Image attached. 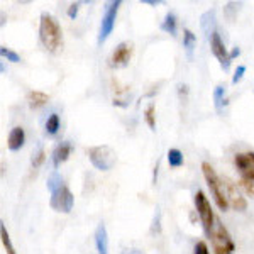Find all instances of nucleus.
Listing matches in <instances>:
<instances>
[{"mask_svg":"<svg viewBox=\"0 0 254 254\" xmlns=\"http://www.w3.org/2000/svg\"><path fill=\"white\" fill-rule=\"evenodd\" d=\"M144 3H149V5H158L159 2H153V0H144Z\"/></svg>","mask_w":254,"mask_h":254,"instance_id":"nucleus-31","label":"nucleus"},{"mask_svg":"<svg viewBox=\"0 0 254 254\" xmlns=\"http://www.w3.org/2000/svg\"><path fill=\"white\" fill-rule=\"evenodd\" d=\"M0 55H2V58L10 61V63H20V56L17 55V53L12 51V49H9V48H5V46L0 48Z\"/></svg>","mask_w":254,"mask_h":254,"instance_id":"nucleus-24","label":"nucleus"},{"mask_svg":"<svg viewBox=\"0 0 254 254\" xmlns=\"http://www.w3.org/2000/svg\"><path fill=\"white\" fill-rule=\"evenodd\" d=\"M49 100V95L44 92H39V90H32V92L27 93V104H29L31 109H39L43 105H46Z\"/></svg>","mask_w":254,"mask_h":254,"instance_id":"nucleus-15","label":"nucleus"},{"mask_svg":"<svg viewBox=\"0 0 254 254\" xmlns=\"http://www.w3.org/2000/svg\"><path fill=\"white\" fill-rule=\"evenodd\" d=\"M0 237H2V244H3V248H5L7 254H17V253H15V248H14V244H12L10 236H9V232H7V227H5V224H3V222H0Z\"/></svg>","mask_w":254,"mask_h":254,"instance_id":"nucleus-20","label":"nucleus"},{"mask_svg":"<svg viewBox=\"0 0 254 254\" xmlns=\"http://www.w3.org/2000/svg\"><path fill=\"white\" fill-rule=\"evenodd\" d=\"M210 49L212 53H214V56L217 60H219L220 66H222L225 71L229 69L231 66V53L227 51V48H225L222 38H220V34L217 31H212L210 32Z\"/></svg>","mask_w":254,"mask_h":254,"instance_id":"nucleus-8","label":"nucleus"},{"mask_svg":"<svg viewBox=\"0 0 254 254\" xmlns=\"http://www.w3.org/2000/svg\"><path fill=\"white\" fill-rule=\"evenodd\" d=\"M87 154H88L90 163L100 171H110L117 161L116 151L107 144L90 147V149H87Z\"/></svg>","mask_w":254,"mask_h":254,"instance_id":"nucleus-3","label":"nucleus"},{"mask_svg":"<svg viewBox=\"0 0 254 254\" xmlns=\"http://www.w3.org/2000/svg\"><path fill=\"white\" fill-rule=\"evenodd\" d=\"M210 241H212V248H214L215 254H234L236 251L234 241H232L229 231L225 229V225L220 222L219 219H215V225L210 234Z\"/></svg>","mask_w":254,"mask_h":254,"instance_id":"nucleus-4","label":"nucleus"},{"mask_svg":"<svg viewBox=\"0 0 254 254\" xmlns=\"http://www.w3.org/2000/svg\"><path fill=\"white\" fill-rule=\"evenodd\" d=\"M95 246L98 254H109V236L104 222L98 224L95 229Z\"/></svg>","mask_w":254,"mask_h":254,"instance_id":"nucleus-14","label":"nucleus"},{"mask_svg":"<svg viewBox=\"0 0 254 254\" xmlns=\"http://www.w3.org/2000/svg\"><path fill=\"white\" fill-rule=\"evenodd\" d=\"M24 142H26V132L20 126L12 127V130L9 132V139H7V146H9V151L15 153V151L22 149Z\"/></svg>","mask_w":254,"mask_h":254,"instance_id":"nucleus-12","label":"nucleus"},{"mask_svg":"<svg viewBox=\"0 0 254 254\" xmlns=\"http://www.w3.org/2000/svg\"><path fill=\"white\" fill-rule=\"evenodd\" d=\"M241 187L246 190V193L254 196V182H249V180H243L241 178Z\"/></svg>","mask_w":254,"mask_h":254,"instance_id":"nucleus-28","label":"nucleus"},{"mask_svg":"<svg viewBox=\"0 0 254 254\" xmlns=\"http://www.w3.org/2000/svg\"><path fill=\"white\" fill-rule=\"evenodd\" d=\"M44 159H46V153H44V149H39L38 153L34 154V158H32V166L39 168L44 163Z\"/></svg>","mask_w":254,"mask_h":254,"instance_id":"nucleus-25","label":"nucleus"},{"mask_svg":"<svg viewBox=\"0 0 254 254\" xmlns=\"http://www.w3.org/2000/svg\"><path fill=\"white\" fill-rule=\"evenodd\" d=\"M193 202H195L196 212H198L200 222H202L203 232L207 234V237H210L212 231H214V225H215V215H214V210H212L210 202H208V198L202 190H198L195 193Z\"/></svg>","mask_w":254,"mask_h":254,"instance_id":"nucleus-5","label":"nucleus"},{"mask_svg":"<svg viewBox=\"0 0 254 254\" xmlns=\"http://www.w3.org/2000/svg\"><path fill=\"white\" fill-rule=\"evenodd\" d=\"M78 9H80V3H71L68 9V17L69 19H75L78 15Z\"/></svg>","mask_w":254,"mask_h":254,"instance_id":"nucleus-29","label":"nucleus"},{"mask_svg":"<svg viewBox=\"0 0 254 254\" xmlns=\"http://www.w3.org/2000/svg\"><path fill=\"white\" fill-rule=\"evenodd\" d=\"M183 48H185L188 58H190V60L193 58V51L196 48V36L190 29L183 31Z\"/></svg>","mask_w":254,"mask_h":254,"instance_id":"nucleus-16","label":"nucleus"},{"mask_svg":"<svg viewBox=\"0 0 254 254\" xmlns=\"http://www.w3.org/2000/svg\"><path fill=\"white\" fill-rule=\"evenodd\" d=\"M71 151H73V146H71V142H69V141L60 142V144L56 146V149L53 151V166L60 168V165H63V163L69 158Z\"/></svg>","mask_w":254,"mask_h":254,"instance_id":"nucleus-13","label":"nucleus"},{"mask_svg":"<svg viewBox=\"0 0 254 254\" xmlns=\"http://www.w3.org/2000/svg\"><path fill=\"white\" fill-rule=\"evenodd\" d=\"M239 55H241V49L236 46L234 49H232V53H231V60H234L236 56H239Z\"/></svg>","mask_w":254,"mask_h":254,"instance_id":"nucleus-30","label":"nucleus"},{"mask_svg":"<svg viewBox=\"0 0 254 254\" xmlns=\"http://www.w3.org/2000/svg\"><path fill=\"white\" fill-rule=\"evenodd\" d=\"M193 254H210V251H208V246H207L205 241H198V243L195 244Z\"/></svg>","mask_w":254,"mask_h":254,"instance_id":"nucleus-26","label":"nucleus"},{"mask_svg":"<svg viewBox=\"0 0 254 254\" xmlns=\"http://www.w3.org/2000/svg\"><path fill=\"white\" fill-rule=\"evenodd\" d=\"M161 31L168 32L171 36H176V31H178V19L173 12H168L165 15V20L161 22Z\"/></svg>","mask_w":254,"mask_h":254,"instance_id":"nucleus-17","label":"nucleus"},{"mask_svg":"<svg viewBox=\"0 0 254 254\" xmlns=\"http://www.w3.org/2000/svg\"><path fill=\"white\" fill-rule=\"evenodd\" d=\"M39 39L49 53H58L60 49H63V31H61V26L58 24V20L51 14H46V12L41 14Z\"/></svg>","mask_w":254,"mask_h":254,"instance_id":"nucleus-1","label":"nucleus"},{"mask_svg":"<svg viewBox=\"0 0 254 254\" xmlns=\"http://www.w3.org/2000/svg\"><path fill=\"white\" fill-rule=\"evenodd\" d=\"M183 163H185V156H183L182 151L176 149V147H171L168 151V165L171 168H180L183 166Z\"/></svg>","mask_w":254,"mask_h":254,"instance_id":"nucleus-19","label":"nucleus"},{"mask_svg":"<svg viewBox=\"0 0 254 254\" xmlns=\"http://www.w3.org/2000/svg\"><path fill=\"white\" fill-rule=\"evenodd\" d=\"M130 55H132V46L129 43H121L114 49L112 58H110L112 66H126L130 61Z\"/></svg>","mask_w":254,"mask_h":254,"instance_id":"nucleus-11","label":"nucleus"},{"mask_svg":"<svg viewBox=\"0 0 254 254\" xmlns=\"http://www.w3.org/2000/svg\"><path fill=\"white\" fill-rule=\"evenodd\" d=\"M64 183H63V180H61V176L60 173H53L51 176H49V180H48V190L51 191H56L60 187H63Z\"/></svg>","mask_w":254,"mask_h":254,"instance_id":"nucleus-22","label":"nucleus"},{"mask_svg":"<svg viewBox=\"0 0 254 254\" xmlns=\"http://www.w3.org/2000/svg\"><path fill=\"white\" fill-rule=\"evenodd\" d=\"M121 0H114L107 5L105 9V14L102 17V22H100V31H98V44L105 43L107 38L112 34L114 31V26H116V19H117V12H119V7H121Z\"/></svg>","mask_w":254,"mask_h":254,"instance_id":"nucleus-7","label":"nucleus"},{"mask_svg":"<svg viewBox=\"0 0 254 254\" xmlns=\"http://www.w3.org/2000/svg\"><path fill=\"white\" fill-rule=\"evenodd\" d=\"M244 73H246V66L244 64H239L236 69V73H234V76H232V85H237L241 80H243V76H244Z\"/></svg>","mask_w":254,"mask_h":254,"instance_id":"nucleus-27","label":"nucleus"},{"mask_svg":"<svg viewBox=\"0 0 254 254\" xmlns=\"http://www.w3.org/2000/svg\"><path fill=\"white\" fill-rule=\"evenodd\" d=\"M234 163H236L237 170L241 171V178L254 182V153L253 151L236 154Z\"/></svg>","mask_w":254,"mask_h":254,"instance_id":"nucleus-9","label":"nucleus"},{"mask_svg":"<svg viewBox=\"0 0 254 254\" xmlns=\"http://www.w3.org/2000/svg\"><path fill=\"white\" fill-rule=\"evenodd\" d=\"M49 205H51L53 210L61 212V214H69L73 210V205H75V196H73L71 190L63 185L60 187L56 191L51 193V200H49Z\"/></svg>","mask_w":254,"mask_h":254,"instance_id":"nucleus-6","label":"nucleus"},{"mask_svg":"<svg viewBox=\"0 0 254 254\" xmlns=\"http://www.w3.org/2000/svg\"><path fill=\"white\" fill-rule=\"evenodd\" d=\"M202 171H203V176H205L207 185L210 188V193L214 196L215 205L222 212H225L231 205H229V200H227V191H225L224 180L215 173V170L210 166V163H207V161L202 163Z\"/></svg>","mask_w":254,"mask_h":254,"instance_id":"nucleus-2","label":"nucleus"},{"mask_svg":"<svg viewBox=\"0 0 254 254\" xmlns=\"http://www.w3.org/2000/svg\"><path fill=\"white\" fill-rule=\"evenodd\" d=\"M225 183V191H227V200H229V205H231L234 210L237 212H244L248 208V202L241 193V190L236 187L234 182H231L229 178H224Z\"/></svg>","mask_w":254,"mask_h":254,"instance_id":"nucleus-10","label":"nucleus"},{"mask_svg":"<svg viewBox=\"0 0 254 254\" xmlns=\"http://www.w3.org/2000/svg\"><path fill=\"white\" fill-rule=\"evenodd\" d=\"M144 121L151 130H156V105L153 102L144 110Z\"/></svg>","mask_w":254,"mask_h":254,"instance_id":"nucleus-21","label":"nucleus"},{"mask_svg":"<svg viewBox=\"0 0 254 254\" xmlns=\"http://www.w3.org/2000/svg\"><path fill=\"white\" fill-rule=\"evenodd\" d=\"M60 127H61L60 116L56 112H53L51 116L46 119V124H44V130H46L48 136H56V134L60 132Z\"/></svg>","mask_w":254,"mask_h":254,"instance_id":"nucleus-18","label":"nucleus"},{"mask_svg":"<svg viewBox=\"0 0 254 254\" xmlns=\"http://www.w3.org/2000/svg\"><path fill=\"white\" fill-rule=\"evenodd\" d=\"M224 93H225V87H224V85H217L215 90H214V104H215L217 110L222 109V102H225L224 100Z\"/></svg>","mask_w":254,"mask_h":254,"instance_id":"nucleus-23","label":"nucleus"}]
</instances>
